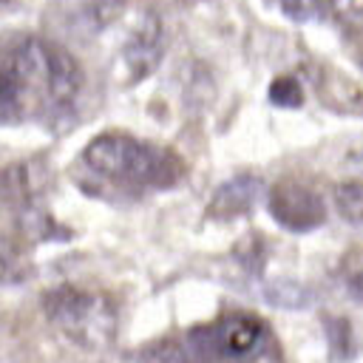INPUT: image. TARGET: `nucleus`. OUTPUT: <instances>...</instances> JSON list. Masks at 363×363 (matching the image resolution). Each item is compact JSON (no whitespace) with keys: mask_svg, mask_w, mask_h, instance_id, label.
<instances>
[{"mask_svg":"<svg viewBox=\"0 0 363 363\" xmlns=\"http://www.w3.org/2000/svg\"><path fill=\"white\" fill-rule=\"evenodd\" d=\"M82 159L99 176L119 179L128 184L159 187V184H173L179 176V167L167 153L125 133H99L96 139L88 142Z\"/></svg>","mask_w":363,"mask_h":363,"instance_id":"f257e3e1","label":"nucleus"},{"mask_svg":"<svg viewBox=\"0 0 363 363\" xmlns=\"http://www.w3.org/2000/svg\"><path fill=\"white\" fill-rule=\"evenodd\" d=\"M43 306L45 315L85 349H105L116 337V306L102 292L57 286L43 298Z\"/></svg>","mask_w":363,"mask_h":363,"instance_id":"f03ea898","label":"nucleus"},{"mask_svg":"<svg viewBox=\"0 0 363 363\" xmlns=\"http://www.w3.org/2000/svg\"><path fill=\"white\" fill-rule=\"evenodd\" d=\"M267 340V326L252 315H224L210 326H199L187 335V349L204 360V357H221V360H247L252 357Z\"/></svg>","mask_w":363,"mask_h":363,"instance_id":"7ed1b4c3","label":"nucleus"},{"mask_svg":"<svg viewBox=\"0 0 363 363\" xmlns=\"http://www.w3.org/2000/svg\"><path fill=\"white\" fill-rule=\"evenodd\" d=\"M269 213L281 227L295 230V233L315 230L326 218V207H323L320 196L312 193L309 187L298 184V182H281L272 187Z\"/></svg>","mask_w":363,"mask_h":363,"instance_id":"20e7f679","label":"nucleus"},{"mask_svg":"<svg viewBox=\"0 0 363 363\" xmlns=\"http://www.w3.org/2000/svg\"><path fill=\"white\" fill-rule=\"evenodd\" d=\"M162 54H164L162 20H159V14L147 11V14H142L136 28L130 31V37L125 43V51H122L130 77L133 79H145L147 74H153V68L159 65Z\"/></svg>","mask_w":363,"mask_h":363,"instance_id":"39448f33","label":"nucleus"},{"mask_svg":"<svg viewBox=\"0 0 363 363\" xmlns=\"http://www.w3.org/2000/svg\"><path fill=\"white\" fill-rule=\"evenodd\" d=\"M82 88V71L77 65V60L60 48H51V60H48V82H45V94L54 105L65 108L77 99Z\"/></svg>","mask_w":363,"mask_h":363,"instance_id":"423d86ee","label":"nucleus"},{"mask_svg":"<svg viewBox=\"0 0 363 363\" xmlns=\"http://www.w3.org/2000/svg\"><path fill=\"white\" fill-rule=\"evenodd\" d=\"M258 196H261V179L258 176H235L216 190V196L210 201V216H218V218L241 216V213L252 210Z\"/></svg>","mask_w":363,"mask_h":363,"instance_id":"0eeeda50","label":"nucleus"},{"mask_svg":"<svg viewBox=\"0 0 363 363\" xmlns=\"http://www.w3.org/2000/svg\"><path fill=\"white\" fill-rule=\"evenodd\" d=\"M264 298H267L269 303L281 306V309H303V306H309V301H312V295H309L306 286H301V284H295V281H284V278L267 284Z\"/></svg>","mask_w":363,"mask_h":363,"instance_id":"6e6552de","label":"nucleus"},{"mask_svg":"<svg viewBox=\"0 0 363 363\" xmlns=\"http://www.w3.org/2000/svg\"><path fill=\"white\" fill-rule=\"evenodd\" d=\"M335 201H337V210L340 216L349 221V224H360V216H363V187L360 182H346L335 190Z\"/></svg>","mask_w":363,"mask_h":363,"instance_id":"1a4fd4ad","label":"nucleus"},{"mask_svg":"<svg viewBox=\"0 0 363 363\" xmlns=\"http://www.w3.org/2000/svg\"><path fill=\"white\" fill-rule=\"evenodd\" d=\"M147 363H199V357L187 349V343L164 340L147 352Z\"/></svg>","mask_w":363,"mask_h":363,"instance_id":"9d476101","label":"nucleus"},{"mask_svg":"<svg viewBox=\"0 0 363 363\" xmlns=\"http://www.w3.org/2000/svg\"><path fill=\"white\" fill-rule=\"evenodd\" d=\"M269 99L281 108H298L303 94H301V85L292 79V77H281L269 85Z\"/></svg>","mask_w":363,"mask_h":363,"instance_id":"9b49d317","label":"nucleus"},{"mask_svg":"<svg viewBox=\"0 0 363 363\" xmlns=\"http://www.w3.org/2000/svg\"><path fill=\"white\" fill-rule=\"evenodd\" d=\"M284 14L298 23H306L323 14V3L320 0H284Z\"/></svg>","mask_w":363,"mask_h":363,"instance_id":"f8f14e48","label":"nucleus"}]
</instances>
